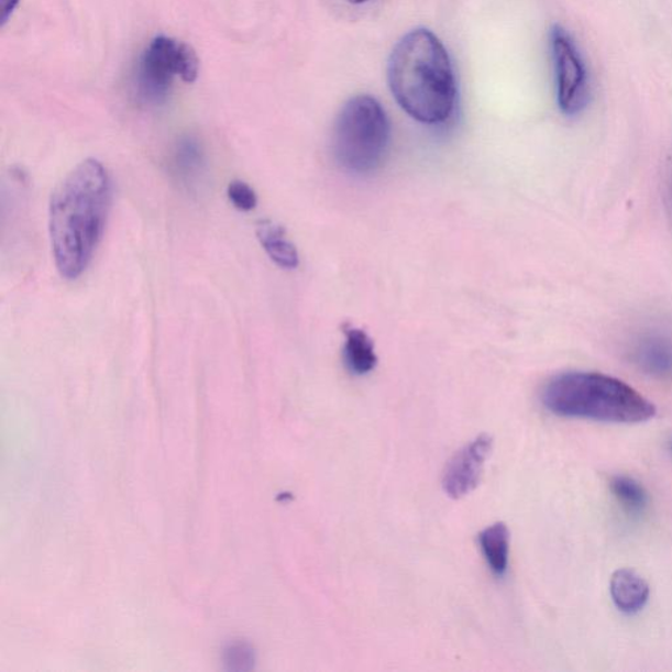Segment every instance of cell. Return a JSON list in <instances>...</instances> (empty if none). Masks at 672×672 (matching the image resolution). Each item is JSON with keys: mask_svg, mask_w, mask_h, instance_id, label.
Masks as SVG:
<instances>
[{"mask_svg": "<svg viewBox=\"0 0 672 672\" xmlns=\"http://www.w3.org/2000/svg\"><path fill=\"white\" fill-rule=\"evenodd\" d=\"M228 198L241 212H251L257 206V196L246 181L233 180L228 186Z\"/></svg>", "mask_w": 672, "mask_h": 672, "instance_id": "obj_15", "label": "cell"}, {"mask_svg": "<svg viewBox=\"0 0 672 672\" xmlns=\"http://www.w3.org/2000/svg\"><path fill=\"white\" fill-rule=\"evenodd\" d=\"M256 236L271 261L284 269H295L300 264V256L294 243L287 238L282 225L271 220L256 223Z\"/></svg>", "mask_w": 672, "mask_h": 672, "instance_id": "obj_10", "label": "cell"}, {"mask_svg": "<svg viewBox=\"0 0 672 672\" xmlns=\"http://www.w3.org/2000/svg\"><path fill=\"white\" fill-rule=\"evenodd\" d=\"M393 97L403 110L423 124H441L456 107L458 87L450 56L429 30L399 40L388 65Z\"/></svg>", "mask_w": 672, "mask_h": 672, "instance_id": "obj_2", "label": "cell"}, {"mask_svg": "<svg viewBox=\"0 0 672 672\" xmlns=\"http://www.w3.org/2000/svg\"><path fill=\"white\" fill-rule=\"evenodd\" d=\"M199 58L191 46L173 37H155L142 54L139 81L142 97L159 100L176 78L194 84L199 77Z\"/></svg>", "mask_w": 672, "mask_h": 672, "instance_id": "obj_5", "label": "cell"}, {"mask_svg": "<svg viewBox=\"0 0 672 672\" xmlns=\"http://www.w3.org/2000/svg\"><path fill=\"white\" fill-rule=\"evenodd\" d=\"M610 596L623 614L635 615L647 606L650 587L648 582L632 569H619L609 583Z\"/></svg>", "mask_w": 672, "mask_h": 672, "instance_id": "obj_9", "label": "cell"}, {"mask_svg": "<svg viewBox=\"0 0 672 672\" xmlns=\"http://www.w3.org/2000/svg\"><path fill=\"white\" fill-rule=\"evenodd\" d=\"M542 404L555 416L607 423H641L656 406L619 378L596 372H566L542 390Z\"/></svg>", "mask_w": 672, "mask_h": 672, "instance_id": "obj_3", "label": "cell"}, {"mask_svg": "<svg viewBox=\"0 0 672 672\" xmlns=\"http://www.w3.org/2000/svg\"><path fill=\"white\" fill-rule=\"evenodd\" d=\"M389 139V121L382 104L368 95H359L339 113L332 131V153L348 172L368 174L382 165Z\"/></svg>", "mask_w": 672, "mask_h": 672, "instance_id": "obj_4", "label": "cell"}, {"mask_svg": "<svg viewBox=\"0 0 672 672\" xmlns=\"http://www.w3.org/2000/svg\"><path fill=\"white\" fill-rule=\"evenodd\" d=\"M206 167V155L199 141L185 139L176 145L172 158V173L181 185L192 186L200 180Z\"/></svg>", "mask_w": 672, "mask_h": 672, "instance_id": "obj_11", "label": "cell"}, {"mask_svg": "<svg viewBox=\"0 0 672 672\" xmlns=\"http://www.w3.org/2000/svg\"><path fill=\"white\" fill-rule=\"evenodd\" d=\"M19 0H2V23L7 22V19L11 15L12 11L15 10Z\"/></svg>", "mask_w": 672, "mask_h": 672, "instance_id": "obj_16", "label": "cell"}, {"mask_svg": "<svg viewBox=\"0 0 672 672\" xmlns=\"http://www.w3.org/2000/svg\"><path fill=\"white\" fill-rule=\"evenodd\" d=\"M111 206V176L98 159L80 162L54 189L49 234L54 263L66 280H76L90 266Z\"/></svg>", "mask_w": 672, "mask_h": 672, "instance_id": "obj_1", "label": "cell"}, {"mask_svg": "<svg viewBox=\"0 0 672 672\" xmlns=\"http://www.w3.org/2000/svg\"><path fill=\"white\" fill-rule=\"evenodd\" d=\"M551 52L555 73L557 103L565 117H576L586 110L592 97L585 60L573 37L560 25H554L551 31Z\"/></svg>", "mask_w": 672, "mask_h": 672, "instance_id": "obj_6", "label": "cell"}, {"mask_svg": "<svg viewBox=\"0 0 672 672\" xmlns=\"http://www.w3.org/2000/svg\"><path fill=\"white\" fill-rule=\"evenodd\" d=\"M493 440L488 436H481L470 445L454 454L444 473V491L452 498H461L477 487L482 467L487 454L491 453Z\"/></svg>", "mask_w": 672, "mask_h": 672, "instance_id": "obj_7", "label": "cell"}, {"mask_svg": "<svg viewBox=\"0 0 672 672\" xmlns=\"http://www.w3.org/2000/svg\"><path fill=\"white\" fill-rule=\"evenodd\" d=\"M669 203H670V208L672 212V169H671L670 179H669Z\"/></svg>", "mask_w": 672, "mask_h": 672, "instance_id": "obj_17", "label": "cell"}, {"mask_svg": "<svg viewBox=\"0 0 672 672\" xmlns=\"http://www.w3.org/2000/svg\"><path fill=\"white\" fill-rule=\"evenodd\" d=\"M480 544L488 566L497 575H504L508 568V554H510V533L505 522H497L487 527L480 535Z\"/></svg>", "mask_w": 672, "mask_h": 672, "instance_id": "obj_13", "label": "cell"}, {"mask_svg": "<svg viewBox=\"0 0 672 672\" xmlns=\"http://www.w3.org/2000/svg\"><path fill=\"white\" fill-rule=\"evenodd\" d=\"M350 3L360 4L366 2V0H349Z\"/></svg>", "mask_w": 672, "mask_h": 672, "instance_id": "obj_18", "label": "cell"}, {"mask_svg": "<svg viewBox=\"0 0 672 672\" xmlns=\"http://www.w3.org/2000/svg\"><path fill=\"white\" fill-rule=\"evenodd\" d=\"M610 492L624 510L641 514L648 506V493L641 484L627 475H615L609 482Z\"/></svg>", "mask_w": 672, "mask_h": 672, "instance_id": "obj_14", "label": "cell"}, {"mask_svg": "<svg viewBox=\"0 0 672 672\" xmlns=\"http://www.w3.org/2000/svg\"><path fill=\"white\" fill-rule=\"evenodd\" d=\"M343 331L345 337L344 359L350 371L356 375H366L375 370L377 356L372 339L363 330L351 324H345Z\"/></svg>", "mask_w": 672, "mask_h": 672, "instance_id": "obj_12", "label": "cell"}, {"mask_svg": "<svg viewBox=\"0 0 672 672\" xmlns=\"http://www.w3.org/2000/svg\"><path fill=\"white\" fill-rule=\"evenodd\" d=\"M630 357L647 375L672 378V337L667 332L648 331L638 335L630 349Z\"/></svg>", "mask_w": 672, "mask_h": 672, "instance_id": "obj_8", "label": "cell"}]
</instances>
